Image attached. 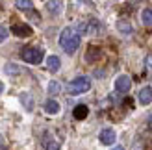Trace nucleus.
<instances>
[{"label": "nucleus", "instance_id": "nucleus-1", "mask_svg": "<svg viewBox=\"0 0 152 150\" xmlns=\"http://www.w3.org/2000/svg\"><path fill=\"white\" fill-rule=\"evenodd\" d=\"M59 44H61V48L67 54H72V52H76L80 47V33L71 26L65 28L63 32L59 33Z\"/></svg>", "mask_w": 152, "mask_h": 150}, {"label": "nucleus", "instance_id": "nucleus-2", "mask_svg": "<svg viewBox=\"0 0 152 150\" xmlns=\"http://www.w3.org/2000/svg\"><path fill=\"white\" fill-rule=\"evenodd\" d=\"M89 89H91V80L87 76H78L67 85V93L69 95H82V93H87Z\"/></svg>", "mask_w": 152, "mask_h": 150}, {"label": "nucleus", "instance_id": "nucleus-3", "mask_svg": "<svg viewBox=\"0 0 152 150\" xmlns=\"http://www.w3.org/2000/svg\"><path fill=\"white\" fill-rule=\"evenodd\" d=\"M20 58L24 59L26 63L39 65L43 61V50L41 48H35V47H24V48L20 50Z\"/></svg>", "mask_w": 152, "mask_h": 150}, {"label": "nucleus", "instance_id": "nucleus-4", "mask_svg": "<svg viewBox=\"0 0 152 150\" xmlns=\"http://www.w3.org/2000/svg\"><path fill=\"white\" fill-rule=\"evenodd\" d=\"M132 87V78L126 76V74H121V76H117L115 80V91L117 93H128Z\"/></svg>", "mask_w": 152, "mask_h": 150}, {"label": "nucleus", "instance_id": "nucleus-5", "mask_svg": "<svg viewBox=\"0 0 152 150\" xmlns=\"http://www.w3.org/2000/svg\"><path fill=\"white\" fill-rule=\"evenodd\" d=\"M100 58H102V48H98V47H89L87 48V52H86V61L87 63H96Z\"/></svg>", "mask_w": 152, "mask_h": 150}, {"label": "nucleus", "instance_id": "nucleus-6", "mask_svg": "<svg viewBox=\"0 0 152 150\" xmlns=\"http://www.w3.org/2000/svg\"><path fill=\"white\" fill-rule=\"evenodd\" d=\"M11 32L17 37H30V35L34 33V30L30 28L28 24H13L11 26Z\"/></svg>", "mask_w": 152, "mask_h": 150}, {"label": "nucleus", "instance_id": "nucleus-7", "mask_svg": "<svg viewBox=\"0 0 152 150\" xmlns=\"http://www.w3.org/2000/svg\"><path fill=\"white\" fill-rule=\"evenodd\" d=\"M115 132H113L111 128H104L102 132H100V135H98V139H100V143L102 145H113L115 143Z\"/></svg>", "mask_w": 152, "mask_h": 150}, {"label": "nucleus", "instance_id": "nucleus-8", "mask_svg": "<svg viewBox=\"0 0 152 150\" xmlns=\"http://www.w3.org/2000/svg\"><path fill=\"white\" fill-rule=\"evenodd\" d=\"M137 100H139V104L141 106H148V104L152 102V87H143L141 91H139V95H137Z\"/></svg>", "mask_w": 152, "mask_h": 150}, {"label": "nucleus", "instance_id": "nucleus-9", "mask_svg": "<svg viewBox=\"0 0 152 150\" xmlns=\"http://www.w3.org/2000/svg\"><path fill=\"white\" fill-rule=\"evenodd\" d=\"M72 115H74L76 121H83V119H87V115H89V108L86 104H80V106H76L72 109Z\"/></svg>", "mask_w": 152, "mask_h": 150}, {"label": "nucleus", "instance_id": "nucleus-10", "mask_svg": "<svg viewBox=\"0 0 152 150\" xmlns=\"http://www.w3.org/2000/svg\"><path fill=\"white\" fill-rule=\"evenodd\" d=\"M45 111H47L48 115H56V113H59V104L54 98H48L45 102Z\"/></svg>", "mask_w": 152, "mask_h": 150}, {"label": "nucleus", "instance_id": "nucleus-11", "mask_svg": "<svg viewBox=\"0 0 152 150\" xmlns=\"http://www.w3.org/2000/svg\"><path fill=\"white\" fill-rule=\"evenodd\" d=\"M47 67H48V71L58 72L59 67H61V61H59L58 56H48V58H47Z\"/></svg>", "mask_w": 152, "mask_h": 150}, {"label": "nucleus", "instance_id": "nucleus-12", "mask_svg": "<svg viewBox=\"0 0 152 150\" xmlns=\"http://www.w3.org/2000/svg\"><path fill=\"white\" fill-rule=\"evenodd\" d=\"M117 30L121 33H124V35H128V33H132L134 32V28H132V24L128 20H124V19H121V20H117Z\"/></svg>", "mask_w": 152, "mask_h": 150}, {"label": "nucleus", "instance_id": "nucleus-13", "mask_svg": "<svg viewBox=\"0 0 152 150\" xmlns=\"http://www.w3.org/2000/svg\"><path fill=\"white\" fill-rule=\"evenodd\" d=\"M19 98H20V102H22V106H24L28 111L34 109V98H32V95H30V93H22Z\"/></svg>", "mask_w": 152, "mask_h": 150}, {"label": "nucleus", "instance_id": "nucleus-14", "mask_svg": "<svg viewBox=\"0 0 152 150\" xmlns=\"http://www.w3.org/2000/svg\"><path fill=\"white\" fill-rule=\"evenodd\" d=\"M15 6L20 11H32L34 9V2L32 0H15Z\"/></svg>", "mask_w": 152, "mask_h": 150}, {"label": "nucleus", "instance_id": "nucleus-15", "mask_svg": "<svg viewBox=\"0 0 152 150\" xmlns=\"http://www.w3.org/2000/svg\"><path fill=\"white\" fill-rule=\"evenodd\" d=\"M47 9L52 15H59V11H61V2H59V0H48V2H47Z\"/></svg>", "mask_w": 152, "mask_h": 150}, {"label": "nucleus", "instance_id": "nucleus-16", "mask_svg": "<svg viewBox=\"0 0 152 150\" xmlns=\"http://www.w3.org/2000/svg\"><path fill=\"white\" fill-rule=\"evenodd\" d=\"M43 145H45V148H47V150H59V148H61L58 141H56L54 137H50V135L45 137V143H43Z\"/></svg>", "mask_w": 152, "mask_h": 150}, {"label": "nucleus", "instance_id": "nucleus-17", "mask_svg": "<svg viewBox=\"0 0 152 150\" xmlns=\"http://www.w3.org/2000/svg\"><path fill=\"white\" fill-rule=\"evenodd\" d=\"M100 30V22L96 19H89L87 20V33H96Z\"/></svg>", "mask_w": 152, "mask_h": 150}, {"label": "nucleus", "instance_id": "nucleus-18", "mask_svg": "<svg viewBox=\"0 0 152 150\" xmlns=\"http://www.w3.org/2000/svg\"><path fill=\"white\" fill-rule=\"evenodd\" d=\"M4 71H6V74H11V76H17V74H20L19 65H15V63H6Z\"/></svg>", "mask_w": 152, "mask_h": 150}, {"label": "nucleus", "instance_id": "nucleus-19", "mask_svg": "<svg viewBox=\"0 0 152 150\" xmlns=\"http://www.w3.org/2000/svg\"><path fill=\"white\" fill-rule=\"evenodd\" d=\"M141 20H143V24L152 26V9H143V13H141Z\"/></svg>", "mask_w": 152, "mask_h": 150}, {"label": "nucleus", "instance_id": "nucleus-20", "mask_svg": "<svg viewBox=\"0 0 152 150\" xmlns=\"http://www.w3.org/2000/svg\"><path fill=\"white\" fill-rule=\"evenodd\" d=\"M59 91H61V85H59V82H56V80L48 82V93H50V95H58Z\"/></svg>", "mask_w": 152, "mask_h": 150}, {"label": "nucleus", "instance_id": "nucleus-21", "mask_svg": "<svg viewBox=\"0 0 152 150\" xmlns=\"http://www.w3.org/2000/svg\"><path fill=\"white\" fill-rule=\"evenodd\" d=\"M6 37H7V30H6L4 26H0V43H4Z\"/></svg>", "mask_w": 152, "mask_h": 150}, {"label": "nucleus", "instance_id": "nucleus-22", "mask_svg": "<svg viewBox=\"0 0 152 150\" xmlns=\"http://www.w3.org/2000/svg\"><path fill=\"white\" fill-rule=\"evenodd\" d=\"M145 65H147V69L152 71V54H148V56L145 58Z\"/></svg>", "mask_w": 152, "mask_h": 150}, {"label": "nucleus", "instance_id": "nucleus-23", "mask_svg": "<svg viewBox=\"0 0 152 150\" xmlns=\"http://www.w3.org/2000/svg\"><path fill=\"white\" fill-rule=\"evenodd\" d=\"M111 150H124V148H123V146H113Z\"/></svg>", "mask_w": 152, "mask_h": 150}, {"label": "nucleus", "instance_id": "nucleus-24", "mask_svg": "<svg viewBox=\"0 0 152 150\" xmlns=\"http://www.w3.org/2000/svg\"><path fill=\"white\" fill-rule=\"evenodd\" d=\"M2 145H4V137L0 135V148H2Z\"/></svg>", "mask_w": 152, "mask_h": 150}, {"label": "nucleus", "instance_id": "nucleus-25", "mask_svg": "<svg viewBox=\"0 0 152 150\" xmlns=\"http://www.w3.org/2000/svg\"><path fill=\"white\" fill-rule=\"evenodd\" d=\"M4 91V84H2V82H0V93H2Z\"/></svg>", "mask_w": 152, "mask_h": 150}, {"label": "nucleus", "instance_id": "nucleus-26", "mask_svg": "<svg viewBox=\"0 0 152 150\" xmlns=\"http://www.w3.org/2000/svg\"><path fill=\"white\" fill-rule=\"evenodd\" d=\"M83 2H86V4H89V2H91V0H83Z\"/></svg>", "mask_w": 152, "mask_h": 150}, {"label": "nucleus", "instance_id": "nucleus-27", "mask_svg": "<svg viewBox=\"0 0 152 150\" xmlns=\"http://www.w3.org/2000/svg\"><path fill=\"white\" fill-rule=\"evenodd\" d=\"M150 124H152V117H150Z\"/></svg>", "mask_w": 152, "mask_h": 150}, {"label": "nucleus", "instance_id": "nucleus-28", "mask_svg": "<svg viewBox=\"0 0 152 150\" xmlns=\"http://www.w3.org/2000/svg\"><path fill=\"white\" fill-rule=\"evenodd\" d=\"M150 150H152V146H150Z\"/></svg>", "mask_w": 152, "mask_h": 150}]
</instances>
